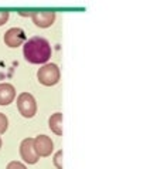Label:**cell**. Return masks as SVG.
I'll return each instance as SVG.
<instances>
[{
  "label": "cell",
  "instance_id": "1",
  "mask_svg": "<svg viewBox=\"0 0 150 169\" xmlns=\"http://www.w3.org/2000/svg\"><path fill=\"white\" fill-rule=\"evenodd\" d=\"M51 46L47 38L34 36L23 43V55L31 64H45L51 57Z\"/></svg>",
  "mask_w": 150,
  "mask_h": 169
},
{
  "label": "cell",
  "instance_id": "2",
  "mask_svg": "<svg viewBox=\"0 0 150 169\" xmlns=\"http://www.w3.org/2000/svg\"><path fill=\"white\" fill-rule=\"evenodd\" d=\"M37 80L41 85L52 87V85L58 84V81L61 80V70L54 62H45L37 71Z\"/></svg>",
  "mask_w": 150,
  "mask_h": 169
},
{
  "label": "cell",
  "instance_id": "3",
  "mask_svg": "<svg viewBox=\"0 0 150 169\" xmlns=\"http://www.w3.org/2000/svg\"><path fill=\"white\" fill-rule=\"evenodd\" d=\"M16 104H17L18 112L24 118H33L37 114V101L30 92L18 94Z\"/></svg>",
  "mask_w": 150,
  "mask_h": 169
},
{
  "label": "cell",
  "instance_id": "4",
  "mask_svg": "<svg viewBox=\"0 0 150 169\" xmlns=\"http://www.w3.org/2000/svg\"><path fill=\"white\" fill-rule=\"evenodd\" d=\"M33 147L36 154L40 158L50 156L52 154V151H54V142L47 135H38L36 138H33Z\"/></svg>",
  "mask_w": 150,
  "mask_h": 169
},
{
  "label": "cell",
  "instance_id": "5",
  "mask_svg": "<svg viewBox=\"0 0 150 169\" xmlns=\"http://www.w3.org/2000/svg\"><path fill=\"white\" fill-rule=\"evenodd\" d=\"M4 44L10 48H17L23 46V43L26 41V33L24 30L20 27H11L4 33Z\"/></svg>",
  "mask_w": 150,
  "mask_h": 169
},
{
  "label": "cell",
  "instance_id": "6",
  "mask_svg": "<svg viewBox=\"0 0 150 169\" xmlns=\"http://www.w3.org/2000/svg\"><path fill=\"white\" fill-rule=\"evenodd\" d=\"M20 156L26 163L29 165H34L38 162L40 156L36 154L33 147V138H26L23 139L21 143H20Z\"/></svg>",
  "mask_w": 150,
  "mask_h": 169
},
{
  "label": "cell",
  "instance_id": "7",
  "mask_svg": "<svg viewBox=\"0 0 150 169\" xmlns=\"http://www.w3.org/2000/svg\"><path fill=\"white\" fill-rule=\"evenodd\" d=\"M30 17L37 27L47 29V27H51L54 24L57 14L54 11H33V13H30Z\"/></svg>",
  "mask_w": 150,
  "mask_h": 169
},
{
  "label": "cell",
  "instance_id": "8",
  "mask_svg": "<svg viewBox=\"0 0 150 169\" xmlns=\"http://www.w3.org/2000/svg\"><path fill=\"white\" fill-rule=\"evenodd\" d=\"M16 98V88L9 82H0V105H10Z\"/></svg>",
  "mask_w": 150,
  "mask_h": 169
},
{
  "label": "cell",
  "instance_id": "9",
  "mask_svg": "<svg viewBox=\"0 0 150 169\" xmlns=\"http://www.w3.org/2000/svg\"><path fill=\"white\" fill-rule=\"evenodd\" d=\"M48 127L55 135H62V114L61 112H55L48 119Z\"/></svg>",
  "mask_w": 150,
  "mask_h": 169
},
{
  "label": "cell",
  "instance_id": "10",
  "mask_svg": "<svg viewBox=\"0 0 150 169\" xmlns=\"http://www.w3.org/2000/svg\"><path fill=\"white\" fill-rule=\"evenodd\" d=\"M9 128V119L7 117L3 114V112H0V134H4L7 131Z\"/></svg>",
  "mask_w": 150,
  "mask_h": 169
},
{
  "label": "cell",
  "instance_id": "11",
  "mask_svg": "<svg viewBox=\"0 0 150 169\" xmlns=\"http://www.w3.org/2000/svg\"><path fill=\"white\" fill-rule=\"evenodd\" d=\"M52 162H54V166L57 169H62V151H61V149L55 152Z\"/></svg>",
  "mask_w": 150,
  "mask_h": 169
},
{
  "label": "cell",
  "instance_id": "12",
  "mask_svg": "<svg viewBox=\"0 0 150 169\" xmlns=\"http://www.w3.org/2000/svg\"><path fill=\"white\" fill-rule=\"evenodd\" d=\"M6 169H27V166L23 163V162H18V161H11L7 163Z\"/></svg>",
  "mask_w": 150,
  "mask_h": 169
},
{
  "label": "cell",
  "instance_id": "13",
  "mask_svg": "<svg viewBox=\"0 0 150 169\" xmlns=\"http://www.w3.org/2000/svg\"><path fill=\"white\" fill-rule=\"evenodd\" d=\"M9 17H10V13L6 10H0V26H3V24H6L9 20Z\"/></svg>",
  "mask_w": 150,
  "mask_h": 169
},
{
  "label": "cell",
  "instance_id": "14",
  "mask_svg": "<svg viewBox=\"0 0 150 169\" xmlns=\"http://www.w3.org/2000/svg\"><path fill=\"white\" fill-rule=\"evenodd\" d=\"M2 143L3 142H2V136H0V149H2Z\"/></svg>",
  "mask_w": 150,
  "mask_h": 169
}]
</instances>
